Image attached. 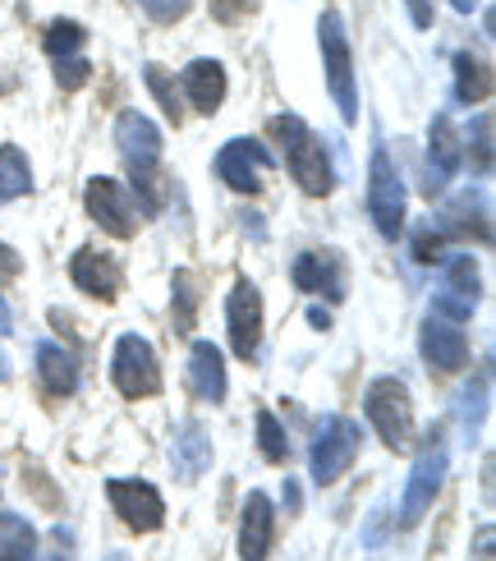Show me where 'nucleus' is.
Returning <instances> with one entry per match:
<instances>
[{
	"label": "nucleus",
	"instance_id": "f257e3e1",
	"mask_svg": "<svg viewBox=\"0 0 496 561\" xmlns=\"http://www.w3.org/2000/svg\"><path fill=\"white\" fill-rule=\"evenodd\" d=\"M272 134L286 144V167L295 175V184L303 194H331L336 190V175H331V161H326V148H322V138L299 121V115H276L272 121Z\"/></svg>",
	"mask_w": 496,
	"mask_h": 561
},
{
	"label": "nucleus",
	"instance_id": "f03ea898",
	"mask_svg": "<svg viewBox=\"0 0 496 561\" xmlns=\"http://www.w3.org/2000/svg\"><path fill=\"white\" fill-rule=\"evenodd\" d=\"M115 148H120L125 167L134 175V190L143 194V213H157L152 175L161 167V129L148 121L143 111H120V121H115Z\"/></svg>",
	"mask_w": 496,
	"mask_h": 561
},
{
	"label": "nucleus",
	"instance_id": "7ed1b4c3",
	"mask_svg": "<svg viewBox=\"0 0 496 561\" xmlns=\"http://www.w3.org/2000/svg\"><path fill=\"white\" fill-rule=\"evenodd\" d=\"M318 46H322V69H326V88L336 98L341 121L354 125L359 121V88H354V51H349V33L345 19L336 10H326L318 19Z\"/></svg>",
	"mask_w": 496,
	"mask_h": 561
},
{
	"label": "nucleus",
	"instance_id": "20e7f679",
	"mask_svg": "<svg viewBox=\"0 0 496 561\" xmlns=\"http://www.w3.org/2000/svg\"><path fill=\"white\" fill-rule=\"evenodd\" d=\"M446 465H451V456H446V428L432 424L428 437H423L418 456H414V470H410V483H405V502H400V525L405 529H414L432 511L441 483H446Z\"/></svg>",
	"mask_w": 496,
	"mask_h": 561
},
{
	"label": "nucleus",
	"instance_id": "39448f33",
	"mask_svg": "<svg viewBox=\"0 0 496 561\" xmlns=\"http://www.w3.org/2000/svg\"><path fill=\"white\" fill-rule=\"evenodd\" d=\"M364 410L372 419L377 437L387 442V451H410L414 447V405H410V387L400 378H377L364 391Z\"/></svg>",
	"mask_w": 496,
	"mask_h": 561
},
{
	"label": "nucleus",
	"instance_id": "423d86ee",
	"mask_svg": "<svg viewBox=\"0 0 496 561\" xmlns=\"http://www.w3.org/2000/svg\"><path fill=\"white\" fill-rule=\"evenodd\" d=\"M359 442H364V433H359V424H354V419L326 414L322 424H318V433H313V447H309L313 483H318V488L336 483V479L349 470V465L359 460Z\"/></svg>",
	"mask_w": 496,
	"mask_h": 561
},
{
	"label": "nucleus",
	"instance_id": "0eeeda50",
	"mask_svg": "<svg viewBox=\"0 0 496 561\" xmlns=\"http://www.w3.org/2000/svg\"><path fill=\"white\" fill-rule=\"evenodd\" d=\"M405 180H400L395 161L387 148H372V167H368V213L382 240H400L405 236Z\"/></svg>",
	"mask_w": 496,
	"mask_h": 561
},
{
	"label": "nucleus",
	"instance_id": "6e6552de",
	"mask_svg": "<svg viewBox=\"0 0 496 561\" xmlns=\"http://www.w3.org/2000/svg\"><path fill=\"white\" fill-rule=\"evenodd\" d=\"M111 382L115 391L125 396V401H143V396H157L161 391V364H157V350L125 332L111 350Z\"/></svg>",
	"mask_w": 496,
	"mask_h": 561
},
{
	"label": "nucleus",
	"instance_id": "1a4fd4ad",
	"mask_svg": "<svg viewBox=\"0 0 496 561\" xmlns=\"http://www.w3.org/2000/svg\"><path fill=\"white\" fill-rule=\"evenodd\" d=\"M106 502L115 506V516H120L134 534H152L165 525V502L143 479H106Z\"/></svg>",
	"mask_w": 496,
	"mask_h": 561
},
{
	"label": "nucleus",
	"instance_id": "9d476101",
	"mask_svg": "<svg viewBox=\"0 0 496 561\" xmlns=\"http://www.w3.org/2000/svg\"><path fill=\"white\" fill-rule=\"evenodd\" d=\"M226 327H230V345L240 359H253L263 345V290L249 276L234 280V290L226 299Z\"/></svg>",
	"mask_w": 496,
	"mask_h": 561
},
{
	"label": "nucleus",
	"instance_id": "9b49d317",
	"mask_svg": "<svg viewBox=\"0 0 496 561\" xmlns=\"http://www.w3.org/2000/svg\"><path fill=\"white\" fill-rule=\"evenodd\" d=\"M88 217L97 221L102 230H111V236H120L129 240L134 230H138V207H134V194L125 190L120 180H111V175H97V180H88Z\"/></svg>",
	"mask_w": 496,
	"mask_h": 561
},
{
	"label": "nucleus",
	"instance_id": "f8f14e48",
	"mask_svg": "<svg viewBox=\"0 0 496 561\" xmlns=\"http://www.w3.org/2000/svg\"><path fill=\"white\" fill-rule=\"evenodd\" d=\"M267 171H272V152L257 144V138H230V144L217 152V175L234 194H257Z\"/></svg>",
	"mask_w": 496,
	"mask_h": 561
},
{
	"label": "nucleus",
	"instance_id": "ddd939ff",
	"mask_svg": "<svg viewBox=\"0 0 496 561\" xmlns=\"http://www.w3.org/2000/svg\"><path fill=\"white\" fill-rule=\"evenodd\" d=\"M474 309H478V263L469 253H455V259H446V290L437 295L432 313L464 322V318H474Z\"/></svg>",
	"mask_w": 496,
	"mask_h": 561
},
{
	"label": "nucleus",
	"instance_id": "4468645a",
	"mask_svg": "<svg viewBox=\"0 0 496 561\" xmlns=\"http://www.w3.org/2000/svg\"><path fill=\"white\" fill-rule=\"evenodd\" d=\"M418 355L437 373H460V368H469V336L460 332V322L432 313L418 332Z\"/></svg>",
	"mask_w": 496,
	"mask_h": 561
},
{
	"label": "nucleus",
	"instance_id": "2eb2a0df",
	"mask_svg": "<svg viewBox=\"0 0 496 561\" xmlns=\"http://www.w3.org/2000/svg\"><path fill=\"white\" fill-rule=\"evenodd\" d=\"M69 280L83 290V295H92V299H115L120 295V263L111 259V253H97V249H79L74 259H69Z\"/></svg>",
	"mask_w": 496,
	"mask_h": 561
},
{
	"label": "nucleus",
	"instance_id": "dca6fc26",
	"mask_svg": "<svg viewBox=\"0 0 496 561\" xmlns=\"http://www.w3.org/2000/svg\"><path fill=\"white\" fill-rule=\"evenodd\" d=\"M272 529H276V511H272L267 493H249L244 511H240V561H267Z\"/></svg>",
	"mask_w": 496,
	"mask_h": 561
},
{
	"label": "nucleus",
	"instance_id": "f3484780",
	"mask_svg": "<svg viewBox=\"0 0 496 561\" xmlns=\"http://www.w3.org/2000/svg\"><path fill=\"white\" fill-rule=\"evenodd\" d=\"M188 391L207 405L226 401V355L211 341H194L188 350Z\"/></svg>",
	"mask_w": 496,
	"mask_h": 561
},
{
	"label": "nucleus",
	"instance_id": "a211bd4d",
	"mask_svg": "<svg viewBox=\"0 0 496 561\" xmlns=\"http://www.w3.org/2000/svg\"><path fill=\"white\" fill-rule=\"evenodd\" d=\"M290 276L303 295H326V299L345 295V267H341L336 253H299Z\"/></svg>",
	"mask_w": 496,
	"mask_h": 561
},
{
	"label": "nucleus",
	"instance_id": "6ab92c4d",
	"mask_svg": "<svg viewBox=\"0 0 496 561\" xmlns=\"http://www.w3.org/2000/svg\"><path fill=\"white\" fill-rule=\"evenodd\" d=\"M428 171H432V184L428 190H446V180L460 171V138H455V125L451 115H437L432 121V134H428Z\"/></svg>",
	"mask_w": 496,
	"mask_h": 561
},
{
	"label": "nucleus",
	"instance_id": "aec40b11",
	"mask_svg": "<svg viewBox=\"0 0 496 561\" xmlns=\"http://www.w3.org/2000/svg\"><path fill=\"white\" fill-rule=\"evenodd\" d=\"M184 92L194 102V111L217 115V106L226 102V69L217 60H194L184 69Z\"/></svg>",
	"mask_w": 496,
	"mask_h": 561
},
{
	"label": "nucleus",
	"instance_id": "412c9836",
	"mask_svg": "<svg viewBox=\"0 0 496 561\" xmlns=\"http://www.w3.org/2000/svg\"><path fill=\"white\" fill-rule=\"evenodd\" d=\"M37 378L51 396H74L79 391V359L69 355V350L42 341L37 345Z\"/></svg>",
	"mask_w": 496,
	"mask_h": 561
},
{
	"label": "nucleus",
	"instance_id": "4be33fe9",
	"mask_svg": "<svg viewBox=\"0 0 496 561\" xmlns=\"http://www.w3.org/2000/svg\"><path fill=\"white\" fill-rule=\"evenodd\" d=\"M171 460H175V474H180V479H198V474H207V465H211L207 428H203V424H184V428L175 433Z\"/></svg>",
	"mask_w": 496,
	"mask_h": 561
},
{
	"label": "nucleus",
	"instance_id": "5701e85b",
	"mask_svg": "<svg viewBox=\"0 0 496 561\" xmlns=\"http://www.w3.org/2000/svg\"><path fill=\"white\" fill-rule=\"evenodd\" d=\"M23 194H33V167L23 148L0 144V203H14Z\"/></svg>",
	"mask_w": 496,
	"mask_h": 561
},
{
	"label": "nucleus",
	"instance_id": "b1692460",
	"mask_svg": "<svg viewBox=\"0 0 496 561\" xmlns=\"http://www.w3.org/2000/svg\"><path fill=\"white\" fill-rule=\"evenodd\" d=\"M33 557H37L33 525L14 516V511H0V561H33Z\"/></svg>",
	"mask_w": 496,
	"mask_h": 561
},
{
	"label": "nucleus",
	"instance_id": "393cba45",
	"mask_svg": "<svg viewBox=\"0 0 496 561\" xmlns=\"http://www.w3.org/2000/svg\"><path fill=\"white\" fill-rule=\"evenodd\" d=\"M487 92H492V69L478 56L460 51L455 56V98L464 106H474V102H487Z\"/></svg>",
	"mask_w": 496,
	"mask_h": 561
},
{
	"label": "nucleus",
	"instance_id": "a878e982",
	"mask_svg": "<svg viewBox=\"0 0 496 561\" xmlns=\"http://www.w3.org/2000/svg\"><path fill=\"white\" fill-rule=\"evenodd\" d=\"M83 42H88L83 23L56 19L51 28H46V56H51V60H74V56H83Z\"/></svg>",
	"mask_w": 496,
	"mask_h": 561
},
{
	"label": "nucleus",
	"instance_id": "bb28decb",
	"mask_svg": "<svg viewBox=\"0 0 496 561\" xmlns=\"http://www.w3.org/2000/svg\"><path fill=\"white\" fill-rule=\"evenodd\" d=\"M143 83L152 88V98H157V106L165 111V121L171 125H180V92H175V79H171V69H161V65H143Z\"/></svg>",
	"mask_w": 496,
	"mask_h": 561
},
{
	"label": "nucleus",
	"instance_id": "cd10ccee",
	"mask_svg": "<svg viewBox=\"0 0 496 561\" xmlns=\"http://www.w3.org/2000/svg\"><path fill=\"white\" fill-rule=\"evenodd\" d=\"M469 217H487L483 194H464L460 203H451V213H446V221H451V230H460V236H474V221H469ZM478 240H492L487 221H478Z\"/></svg>",
	"mask_w": 496,
	"mask_h": 561
},
{
	"label": "nucleus",
	"instance_id": "c85d7f7f",
	"mask_svg": "<svg viewBox=\"0 0 496 561\" xmlns=\"http://www.w3.org/2000/svg\"><path fill=\"white\" fill-rule=\"evenodd\" d=\"M257 442H263V456H267L272 465H280V460L290 456V442H286V433H280V424H276L272 410H257Z\"/></svg>",
	"mask_w": 496,
	"mask_h": 561
},
{
	"label": "nucleus",
	"instance_id": "c756f323",
	"mask_svg": "<svg viewBox=\"0 0 496 561\" xmlns=\"http://www.w3.org/2000/svg\"><path fill=\"white\" fill-rule=\"evenodd\" d=\"M194 309H198V280L194 272H175V327L180 332L194 327Z\"/></svg>",
	"mask_w": 496,
	"mask_h": 561
},
{
	"label": "nucleus",
	"instance_id": "7c9ffc66",
	"mask_svg": "<svg viewBox=\"0 0 496 561\" xmlns=\"http://www.w3.org/2000/svg\"><path fill=\"white\" fill-rule=\"evenodd\" d=\"M469 161H474L478 175H492V121L478 115L474 129H469Z\"/></svg>",
	"mask_w": 496,
	"mask_h": 561
},
{
	"label": "nucleus",
	"instance_id": "2f4dec72",
	"mask_svg": "<svg viewBox=\"0 0 496 561\" xmlns=\"http://www.w3.org/2000/svg\"><path fill=\"white\" fill-rule=\"evenodd\" d=\"M138 5H143V14L152 23H175L188 14V0H138Z\"/></svg>",
	"mask_w": 496,
	"mask_h": 561
},
{
	"label": "nucleus",
	"instance_id": "473e14b6",
	"mask_svg": "<svg viewBox=\"0 0 496 561\" xmlns=\"http://www.w3.org/2000/svg\"><path fill=\"white\" fill-rule=\"evenodd\" d=\"M483 401H487V373H483V378H478V391L474 387H469L464 391V433H474L478 428V419H483Z\"/></svg>",
	"mask_w": 496,
	"mask_h": 561
},
{
	"label": "nucleus",
	"instance_id": "72a5a7b5",
	"mask_svg": "<svg viewBox=\"0 0 496 561\" xmlns=\"http://www.w3.org/2000/svg\"><path fill=\"white\" fill-rule=\"evenodd\" d=\"M88 75H92V65H88L83 56H74V60H56V83H60V88H83Z\"/></svg>",
	"mask_w": 496,
	"mask_h": 561
},
{
	"label": "nucleus",
	"instance_id": "f704fd0d",
	"mask_svg": "<svg viewBox=\"0 0 496 561\" xmlns=\"http://www.w3.org/2000/svg\"><path fill=\"white\" fill-rule=\"evenodd\" d=\"M42 561H74V534H69L65 525H56V529H51V539H46Z\"/></svg>",
	"mask_w": 496,
	"mask_h": 561
},
{
	"label": "nucleus",
	"instance_id": "c9c22d12",
	"mask_svg": "<svg viewBox=\"0 0 496 561\" xmlns=\"http://www.w3.org/2000/svg\"><path fill=\"white\" fill-rule=\"evenodd\" d=\"M253 10H257V0H211V19H221V23H240Z\"/></svg>",
	"mask_w": 496,
	"mask_h": 561
},
{
	"label": "nucleus",
	"instance_id": "e433bc0d",
	"mask_svg": "<svg viewBox=\"0 0 496 561\" xmlns=\"http://www.w3.org/2000/svg\"><path fill=\"white\" fill-rule=\"evenodd\" d=\"M441 244H446V230H418V240H414V259H418V263H437Z\"/></svg>",
	"mask_w": 496,
	"mask_h": 561
},
{
	"label": "nucleus",
	"instance_id": "4c0bfd02",
	"mask_svg": "<svg viewBox=\"0 0 496 561\" xmlns=\"http://www.w3.org/2000/svg\"><path fill=\"white\" fill-rule=\"evenodd\" d=\"M19 267H23V263H19V253H14L10 244H0V286H5V280H14Z\"/></svg>",
	"mask_w": 496,
	"mask_h": 561
},
{
	"label": "nucleus",
	"instance_id": "58836bf2",
	"mask_svg": "<svg viewBox=\"0 0 496 561\" xmlns=\"http://www.w3.org/2000/svg\"><path fill=\"white\" fill-rule=\"evenodd\" d=\"M414 28H432V0H405Z\"/></svg>",
	"mask_w": 496,
	"mask_h": 561
},
{
	"label": "nucleus",
	"instance_id": "ea45409f",
	"mask_svg": "<svg viewBox=\"0 0 496 561\" xmlns=\"http://www.w3.org/2000/svg\"><path fill=\"white\" fill-rule=\"evenodd\" d=\"M492 539H496L492 525H483V529H478V561H492Z\"/></svg>",
	"mask_w": 496,
	"mask_h": 561
},
{
	"label": "nucleus",
	"instance_id": "a19ab883",
	"mask_svg": "<svg viewBox=\"0 0 496 561\" xmlns=\"http://www.w3.org/2000/svg\"><path fill=\"white\" fill-rule=\"evenodd\" d=\"M14 327V313H10V304H5V295H0V336H5Z\"/></svg>",
	"mask_w": 496,
	"mask_h": 561
},
{
	"label": "nucleus",
	"instance_id": "79ce46f5",
	"mask_svg": "<svg viewBox=\"0 0 496 561\" xmlns=\"http://www.w3.org/2000/svg\"><path fill=\"white\" fill-rule=\"evenodd\" d=\"M286 506L299 511V483H295V479H286Z\"/></svg>",
	"mask_w": 496,
	"mask_h": 561
},
{
	"label": "nucleus",
	"instance_id": "37998d69",
	"mask_svg": "<svg viewBox=\"0 0 496 561\" xmlns=\"http://www.w3.org/2000/svg\"><path fill=\"white\" fill-rule=\"evenodd\" d=\"M309 322H313V327H331V313H326V309H313Z\"/></svg>",
	"mask_w": 496,
	"mask_h": 561
},
{
	"label": "nucleus",
	"instance_id": "c03bdc74",
	"mask_svg": "<svg viewBox=\"0 0 496 561\" xmlns=\"http://www.w3.org/2000/svg\"><path fill=\"white\" fill-rule=\"evenodd\" d=\"M451 5H455L460 14H474V5H478V0H451Z\"/></svg>",
	"mask_w": 496,
	"mask_h": 561
},
{
	"label": "nucleus",
	"instance_id": "a18cd8bd",
	"mask_svg": "<svg viewBox=\"0 0 496 561\" xmlns=\"http://www.w3.org/2000/svg\"><path fill=\"white\" fill-rule=\"evenodd\" d=\"M5 378H10V359H5V355H0V382H5Z\"/></svg>",
	"mask_w": 496,
	"mask_h": 561
},
{
	"label": "nucleus",
	"instance_id": "49530a36",
	"mask_svg": "<svg viewBox=\"0 0 496 561\" xmlns=\"http://www.w3.org/2000/svg\"><path fill=\"white\" fill-rule=\"evenodd\" d=\"M106 561H129V557L125 552H106Z\"/></svg>",
	"mask_w": 496,
	"mask_h": 561
}]
</instances>
